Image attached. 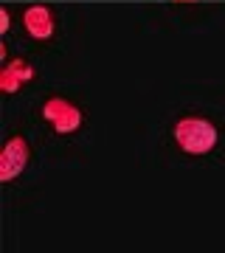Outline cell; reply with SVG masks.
<instances>
[{
    "label": "cell",
    "mask_w": 225,
    "mask_h": 253,
    "mask_svg": "<svg viewBox=\"0 0 225 253\" xmlns=\"http://www.w3.org/2000/svg\"><path fill=\"white\" fill-rule=\"evenodd\" d=\"M34 79V68L26 62V59H11V62L3 65V71H0V90L11 96V93H17L26 82Z\"/></svg>",
    "instance_id": "obj_5"
},
{
    "label": "cell",
    "mask_w": 225,
    "mask_h": 253,
    "mask_svg": "<svg viewBox=\"0 0 225 253\" xmlns=\"http://www.w3.org/2000/svg\"><path fill=\"white\" fill-rule=\"evenodd\" d=\"M23 26H26L28 37H34V40H51L54 37V14L48 6H28L23 11Z\"/></svg>",
    "instance_id": "obj_4"
},
{
    "label": "cell",
    "mask_w": 225,
    "mask_h": 253,
    "mask_svg": "<svg viewBox=\"0 0 225 253\" xmlns=\"http://www.w3.org/2000/svg\"><path fill=\"white\" fill-rule=\"evenodd\" d=\"M28 158H31L28 141L23 135H14L0 152V183H11L17 174H23V169L28 166Z\"/></svg>",
    "instance_id": "obj_3"
},
{
    "label": "cell",
    "mask_w": 225,
    "mask_h": 253,
    "mask_svg": "<svg viewBox=\"0 0 225 253\" xmlns=\"http://www.w3.org/2000/svg\"><path fill=\"white\" fill-rule=\"evenodd\" d=\"M172 135H175V144L189 155H206L217 146V126L206 118H180Z\"/></svg>",
    "instance_id": "obj_1"
},
{
    "label": "cell",
    "mask_w": 225,
    "mask_h": 253,
    "mask_svg": "<svg viewBox=\"0 0 225 253\" xmlns=\"http://www.w3.org/2000/svg\"><path fill=\"white\" fill-rule=\"evenodd\" d=\"M9 9H0V34H6L9 31Z\"/></svg>",
    "instance_id": "obj_6"
},
{
    "label": "cell",
    "mask_w": 225,
    "mask_h": 253,
    "mask_svg": "<svg viewBox=\"0 0 225 253\" xmlns=\"http://www.w3.org/2000/svg\"><path fill=\"white\" fill-rule=\"evenodd\" d=\"M43 118L48 124L54 126L56 135H71L82 126V110L73 104V101L62 99V96H54V99H48L43 104Z\"/></svg>",
    "instance_id": "obj_2"
}]
</instances>
